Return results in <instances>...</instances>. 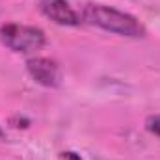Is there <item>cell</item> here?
Segmentation results:
<instances>
[{"instance_id":"obj_2","label":"cell","mask_w":160,"mask_h":160,"mask_svg":"<svg viewBox=\"0 0 160 160\" xmlns=\"http://www.w3.org/2000/svg\"><path fill=\"white\" fill-rule=\"evenodd\" d=\"M0 41L4 47H8L13 52L32 54V52H38L45 47L47 38H45V32L41 28L9 22V24H4L0 28Z\"/></svg>"},{"instance_id":"obj_6","label":"cell","mask_w":160,"mask_h":160,"mask_svg":"<svg viewBox=\"0 0 160 160\" xmlns=\"http://www.w3.org/2000/svg\"><path fill=\"white\" fill-rule=\"evenodd\" d=\"M62 160H82L77 155V153H71V151H67V153H62Z\"/></svg>"},{"instance_id":"obj_7","label":"cell","mask_w":160,"mask_h":160,"mask_svg":"<svg viewBox=\"0 0 160 160\" xmlns=\"http://www.w3.org/2000/svg\"><path fill=\"white\" fill-rule=\"evenodd\" d=\"M4 140H6V134H4V130L0 128V142H4Z\"/></svg>"},{"instance_id":"obj_5","label":"cell","mask_w":160,"mask_h":160,"mask_svg":"<svg viewBox=\"0 0 160 160\" xmlns=\"http://www.w3.org/2000/svg\"><path fill=\"white\" fill-rule=\"evenodd\" d=\"M145 128H147V132H151V134H155V136L160 138V114L149 116L145 119Z\"/></svg>"},{"instance_id":"obj_3","label":"cell","mask_w":160,"mask_h":160,"mask_svg":"<svg viewBox=\"0 0 160 160\" xmlns=\"http://www.w3.org/2000/svg\"><path fill=\"white\" fill-rule=\"evenodd\" d=\"M26 71L39 86L58 88L62 84V71L54 60L48 58H30L26 62Z\"/></svg>"},{"instance_id":"obj_4","label":"cell","mask_w":160,"mask_h":160,"mask_svg":"<svg viewBox=\"0 0 160 160\" xmlns=\"http://www.w3.org/2000/svg\"><path fill=\"white\" fill-rule=\"evenodd\" d=\"M41 13L60 26H78V13L65 0H39Z\"/></svg>"},{"instance_id":"obj_1","label":"cell","mask_w":160,"mask_h":160,"mask_svg":"<svg viewBox=\"0 0 160 160\" xmlns=\"http://www.w3.org/2000/svg\"><path fill=\"white\" fill-rule=\"evenodd\" d=\"M82 19L88 24L97 26L104 32L116 34V36L130 38V39L145 38V26L136 17H132L130 13L119 11L116 8H110V6L86 4L82 8Z\"/></svg>"}]
</instances>
